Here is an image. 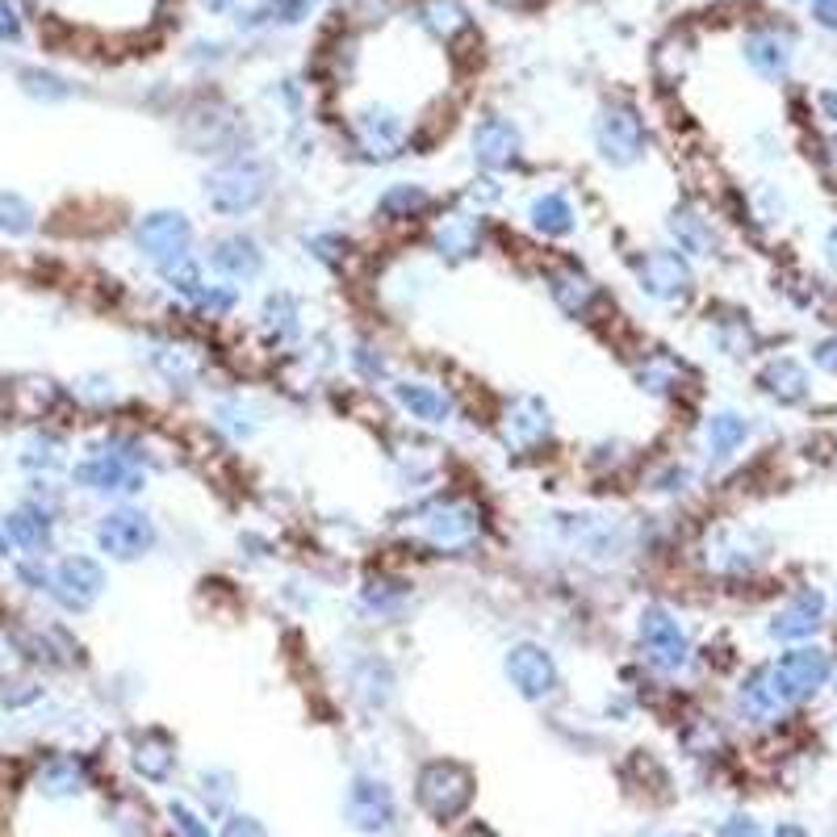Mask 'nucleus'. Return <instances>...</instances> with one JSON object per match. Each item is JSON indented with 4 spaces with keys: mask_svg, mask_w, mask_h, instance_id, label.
I'll list each match as a JSON object with an SVG mask.
<instances>
[{
    "mask_svg": "<svg viewBox=\"0 0 837 837\" xmlns=\"http://www.w3.org/2000/svg\"><path fill=\"white\" fill-rule=\"evenodd\" d=\"M348 682H352V691H357L369 708H381V703H390V696H394V670H390V661L378 658V654H364V658L352 666Z\"/></svg>",
    "mask_w": 837,
    "mask_h": 837,
    "instance_id": "38",
    "label": "nucleus"
},
{
    "mask_svg": "<svg viewBox=\"0 0 837 837\" xmlns=\"http://www.w3.org/2000/svg\"><path fill=\"white\" fill-rule=\"evenodd\" d=\"M301 247H306V256L315 259V264L331 268V273H343V264L352 256V243H348V235H339V231H315V235L301 240Z\"/></svg>",
    "mask_w": 837,
    "mask_h": 837,
    "instance_id": "43",
    "label": "nucleus"
},
{
    "mask_svg": "<svg viewBox=\"0 0 837 837\" xmlns=\"http://www.w3.org/2000/svg\"><path fill=\"white\" fill-rule=\"evenodd\" d=\"M156 273H160V280L168 285V294H177L184 306H193L201 289L210 285V277H205V259L201 256H180V259H172V264L156 268Z\"/></svg>",
    "mask_w": 837,
    "mask_h": 837,
    "instance_id": "41",
    "label": "nucleus"
},
{
    "mask_svg": "<svg viewBox=\"0 0 837 837\" xmlns=\"http://www.w3.org/2000/svg\"><path fill=\"white\" fill-rule=\"evenodd\" d=\"M93 540L109 561H139L160 544V528L142 507H114L97 519Z\"/></svg>",
    "mask_w": 837,
    "mask_h": 837,
    "instance_id": "11",
    "label": "nucleus"
},
{
    "mask_svg": "<svg viewBox=\"0 0 837 837\" xmlns=\"http://www.w3.org/2000/svg\"><path fill=\"white\" fill-rule=\"evenodd\" d=\"M0 231L4 235H30L34 231V205L21 193H0Z\"/></svg>",
    "mask_w": 837,
    "mask_h": 837,
    "instance_id": "45",
    "label": "nucleus"
},
{
    "mask_svg": "<svg viewBox=\"0 0 837 837\" xmlns=\"http://www.w3.org/2000/svg\"><path fill=\"white\" fill-rule=\"evenodd\" d=\"M406 528H411V540L432 558H469L481 549L490 519L474 495L432 490V495L411 502Z\"/></svg>",
    "mask_w": 837,
    "mask_h": 837,
    "instance_id": "1",
    "label": "nucleus"
},
{
    "mask_svg": "<svg viewBox=\"0 0 837 837\" xmlns=\"http://www.w3.org/2000/svg\"><path fill=\"white\" fill-rule=\"evenodd\" d=\"M135 247L147 264H172L180 256H193V243H198V231H193V219L184 210H151L135 222Z\"/></svg>",
    "mask_w": 837,
    "mask_h": 837,
    "instance_id": "13",
    "label": "nucleus"
},
{
    "mask_svg": "<svg viewBox=\"0 0 837 837\" xmlns=\"http://www.w3.org/2000/svg\"><path fill=\"white\" fill-rule=\"evenodd\" d=\"M201 787H205V799H210V813H226V804L235 796L231 775H226V771H205V775H201Z\"/></svg>",
    "mask_w": 837,
    "mask_h": 837,
    "instance_id": "50",
    "label": "nucleus"
},
{
    "mask_svg": "<svg viewBox=\"0 0 837 837\" xmlns=\"http://www.w3.org/2000/svg\"><path fill=\"white\" fill-rule=\"evenodd\" d=\"M343 817L360 834H385L394 825V792L381 778H352V787L343 796Z\"/></svg>",
    "mask_w": 837,
    "mask_h": 837,
    "instance_id": "26",
    "label": "nucleus"
},
{
    "mask_svg": "<svg viewBox=\"0 0 837 837\" xmlns=\"http://www.w3.org/2000/svg\"><path fill=\"white\" fill-rule=\"evenodd\" d=\"M733 703H738V717L745 720V724H778V720L792 712L787 699L778 696L766 661H762V666H750V670L741 675L738 691H733Z\"/></svg>",
    "mask_w": 837,
    "mask_h": 837,
    "instance_id": "28",
    "label": "nucleus"
},
{
    "mask_svg": "<svg viewBox=\"0 0 837 837\" xmlns=\"http://www.w3.org/2000/svg\"><path fill=\"white\" fill-rule=\"evenodd\" d=\"M666 235H670V247L682 252L687 259H712L720 252L717 222L708 219V210L696 205V201H678L675 210H670Z\"/></svg>",
    "mask_w": 837,
    "mask_h": 837,
    "instance_id": "25",
    "label": "nucleus"
},
{
    "mask_svg": "<svg viewBox=\"0 0 837 837\" xmlns=\"http://www.w3.org/2000/svg\"><path fill=\"white\" fill-rule=\"evenodd\" d=\"M130 762H135V771H139L142 778L168 783V778H172V766H177V745H172V738H168L163 729H147V733L135 738Z\"/></svg>",
    "mask_w": 837,
    "mask_h": 837,
    "instance_id": "36",
    "label": "nucleus"
},
{
    "mask_svg": "<svg viewBox=\"0 0 837 837\" xmlns=\"http://www.w3.org/2000/svg\"><path fill=\"white\" fill-rule=\"evenodd\" d=\"M172 825H177L180 837H210V829L201 825V817H193L184 804H172Z\"/></svg>",
    "mask_w": 837,
    "mask_h": 837,
    "instance_id": "54",
    "label": "nucleus"
},
{
    "mask_svg": "<svg viewBox=\"0 0 837 837\" xmlns=\"http://www.w3.org/2000/svg\"><path fill=\"white\" fill-rule=\"evenodd\" d=\"M427 247L436 252V259L444 264H469L486 252V219L465 210V205H453V210H439L436 219L427 222Z\"/></svg>",
    "mask_w": 837,
    "mask_h": 837,
    "instance_id": "14",
    "label": "nucleus"
},
{
    "mask_svg": "<svg viewBox=\"0 0 837 837\" xmlns=\"http://www.w3.org/2000/svg\"><path fill=\"white\" fill-rule=\"evenodd\" d=\"M222 837H268V829H264L256 817L235 813V817H226V825H222Z\"/></svg>",
    "mask_w": 837,
    "mask_h": 837,
    "instance_id": "53",
    "label": "nucleus"
},
{
    "mask_svg": "<svg viewBox=\"0 0 837 837\" xmlns=\"http://www.w3.org/2000/svg\"><path fill=\"white\" fill-rule=\"evenodd\" d=\"M411 598H415V582L402 579V574H390V570H378V574H369V579L357 586L352 607H357V616L369 619V624H394V619L406 612Z\"/></svg>",
    "mask_w": 837,
    "mask_h": 837,
    "instance_id": "23",
    "label": "nucleus"
},
{
    "mask_svg": "<svg viewBox=\"0 0 837 837\" xmlns=\"http://www.w3.org/2000/svg\"><path fill=\"white\" fill-rule=\"evenodd\" d=\"M649 495H658V499H687L691 490H696V481H699V474H696V465L691 460H682V457H666L661 465H654L649 469Z\"/></svg>",
    "mask_w": 837,
    "mask_h": 837,
    "instance_id": "39",
    "label": "nucleus"
},
{
    "mask_svg": "<svg viewBox=\"0 0 837 837\" xmlns=\"http://www.w3.org/2000/svg\"><path fill=\"white\" fill-rule=\"evenodd\" d=\"M633 645H637L640 666L661 678L682 675L699 654L687 619L678 616L675 607H666V603H645L640 607L637 624H633Z\"/></svg>",
    "mask_w": 837,
    "mask_h": 837,
    "instance_id": "2",
    "label": "nucleus"
},
{
    "mask_svg": "<svg viewBox=\"0 0 837 837\" xmlns=\"http://www.w3.org/2000/svg\"><path fill=\"white\" fill-rule=\"evenodd\" d=\"M205 205L219 214V219H247L256 214L259 205L268 201L273 184H268V168L256 160H226L214 172H205Z\"/></svg>",
    "mask_w": 837,
    "mask_h": 837,
    "instance_id": "5",
    "label": "nucleus"
},
{
    "mask_svg": "<svg viewBox=\"0 0 837 837\" xmlns=\"http://www.w3.org/2000/svg\"><path fill=\"white\" fill-rule=\"evenodd\" d=\"M210 423H214L231 444H252V439L264 432L268 415H264V406H259L252 394L235 390V394H222V399L210 406Z\"/></svg>",
    "mask_w": 837,
    "mask_h": 837,
    "instance_id": "32",
    "label": "nucleus"
},
{
    "mask_svg": "<svg viewBox=\"0 0 837 837\" xmlns=\"http://www.w3.org/2000/svg\"><path fill=\"white\" fill-rule=\"evenodd\" d=\"M469 151L481 172H511L523 156V135L511 118H486L474 126Z\"/></svg>",
    "mask_w": 837,
    "mask_h": 837,
    "instance_id": "27",
    "label": "nucleus"
},
{
    "mask_svg": "<svg viewBox=\"0 0 837 837\" xmlns=\"http://www.w3.org/2000/svg\"><path fill=\"white\" fill-rule=\"evenodd\" d=\"M766 666H771V678H775L778 696L787 699V708H799V703L817 699L820 691L834 682V670H837L834 654H829L825 645H817V640H808V645H787V649H778Z\"/></svg>",
    "mask_w": 837,
    "mask_h": 837,
    "instance_id": "6",
    "label": "nucleus"
},
{
    "mask_svg": "<svg viewBox=\"0 0 837 837\" xmlns=\"http://www.w3.org/2000/svg\"><path fill=\"white\" fill-rule=\"evenodd\" d=\"M720 837H762V834H757V825L750 817H733L720 825Z\"/></svg>",
    "mask_w": 837,
    "mask_h": 837,
    "instance_id": "55",
    "label": "nucleus"
},
{
    "mask_svg": "<svg viewBox=\"0 0 837 837\" xmlns=\"http://www.w3.org/2000/svg\"><path fill=\"white\" fill-rule=\"evenodd\" d=\"M72 394H76L84 406H97V411H105V406H114V402H118V381L114 378H81L76 385H72Z\"/></svg>",
    "mask_w": 837,
    "mask_h": 837,
    "instance_id": "48",
    "label": "nucleus"
},
{
    "mask_svg": "<svg viewBox=\"0 0 837 837\" xmlns=\"http://www.w3.org/2000/svg\"><path fill=\"white\" fill-rule=\"evenodd\" d=\"M771 558V537L750 523H720L699 544L703 570L720 582H750Z\"/></svg>",
    "mask_w": 837,
    "mask_h": 837,
    "instance_id": "3",
    "label": "nucleus"
},
{
    "mask_svg": "<svg viewBox=\"0 0 837 837\" xmlns=\"http://www.w3.org/2000/svg\"><path fill=\"white\" fill-rule=\"evenodd\" d=\"M189 310L205 322H226L240 310V285H231V280H210Z\"/></svg>",
    "mask_w": 837,
    "mask_h": 837,
    "instance_id": "42",
    "label": "nucleus"
},
{
    "mask_svg": "<svg viewBox=\"0 0 837 837\" xmlns=\"http://www.w3.org/2000/svg\"><path fill=\"white\" fill-rule=\"evenodd\" d=\"M633 378L645 394H654V399H678L682 390H687V369H682V360L670 357V352H649V357H640L633 364Z\"/></svg>",
    "mask_w": 837,
    "mask_h": 837,
    "instance_id": "35",
    "label": "nucleus"
},
{
    "mask_svg": "<svg viewBox=\"0 0 837 837\" xmlns=\"http://www.w3.org/2000/svg\"><path fill=\"white\" fill-rule=\"evenodd\" d=\"M18 34V18H13V9L0 0V39H13Z\"/></svg>",
    "mask_w": 837,
    "mask_h": 837,
    "instance_id": "57",
    "label": "nucleus"
},
{
    "mask_svg": "<svg viewBox=\"0 0 837 837\" xmlns=\"http://www.w3.org/2000/svg\"><path fill=\"white\" fill-rule=\"evenodd\" d=\"M754 390L766 402L783 406V411H796V406H804V402L813 399V373H808V364L799 357H792V352H771V357L754 369Z\"/></svg>",
    "mask_w": 837,
    "mask_h": 837,
    "instance_id": "18",
    "label": "nucleus"
},
{
    "mask_svg": "<svg viewBox=\"0 0 837 837\" xmlns=\"http://www.w3.org/2000/svg\"><path fill=\"white\" fill-rule=\"evenodd\" d=\"M460 837H495V834H490L486 825H474V829H465V834H460Z\"/></svg>",
    "mask_w": 837,
    "mask_h": 837,
    "instance_id": "59",
    "label": "nucleus"
},
{
    "mask_svg": "<svg viewBox=\"0 0 837 837\" xmlns=\"http://www.w3.org/2000/svg\"><path fill=\"white\" fill-rule=\"evenodd\" d=\"M348 369H352V378L360 381V385H373V390H390V381H394V360H390V352L381 348L378 339H352L348 343Z\"/></svg>",
    "mask_w": 837,
    "mask_h": 837,
    "instance_id": "37",
    "label": "nucleus"
},
{
    "mask_svg": "<svg viewBox=\"0 0 837 837\" xmlns=\"http://www.w3.org/2000/svg\"><path fill=\"white\" fill-rule=\"evenodd\" d=\"M495 427L511 457H544V448H553V436H558L553 411L540 394H511L502 402Z\"/></svg>",
    "mask_w": 837,
    "mask_h": 837,
    "instance_id": "8",
    "label": "nucleus"
},
{
    "mask_svg": "<svg viewBox=\"0 0 837 837\" xmlns=\"http://www.w3.org/2000/svg\"><path fill=\"white\" fill-rule=\"evenodd\" d=\"M474 771L460 766L453 757H432L415 778L418 808L432 820H457L474 804Z\"/></svg>",
    "mask_w": 837,
    "mask_h": 837,
    "instance_id": "9",
    "label": "nucleus"
},
{
    "mask_svg": "<svg viewBox=\"0 0 837 837\" xmlns=\"http://www.w3.org/2000/svg\"><path fill=\"white\" fill-rule=\"evenodd\" d=\"M39 787L46 796H81L88 787V771L76 754H60L39 771Z\"/></svg>",
    "mask_w": 837,
    "mask_h": 837,
    "instance_id": "40",
    "label": "nucleus"
},
{
    "mask_svg": "<svg viewBox=\"0 0 837 837\" xmlns=\"http://www.w3.org/2000/svg\"><path fill=\"white\" fill-rule=\"evenodd\" d=\"M624 465H633V448H628L624 439H598V444H591V453H586V469H591L595 478H612Z\"/></svg>",
    "mask_w": 837,
    "mask_h": 837,
    "instance_id": "44",
    "label": "nucleus"
},
{
    "mask_svg": "<svg viewBox=\"0 0 837 837\" xmlns=\"http://www.w3.org/2000/svg\"><path fill=\"white\" fill-rule=\"evenodd\" d=\"M373 214L385 226H415V222L436 214V193L427 184H418V180H394L378 193Z\"/></svg>",
    "mask_w": 837,
    "mask_h": 837,
    "instance_id": "30",
    "label": "nucleus"
},
{
    "mask_svg": "<svg viewBox=\"0 0 837 837\" xmlns=\"http://www.w3.org/2000/svg\"><path fill=\"white\" fill-rule=\"evenodd\" d=\"M4 537L18 544L25 558H46V549L55 544V516L46 502H21L4 516Z\"/></svg>",
    "mask_w": 837,
    "mask_h": 837,
    "instance_id": "31",
    "label": "nucleus"
},
{
    "mask_svg": "<svg viewBox=\"0 0 837 837\" xmlns=\"http://www.w3.org/2000/svg\"><path fill=\"white\" fill-rule=\"evenodd\" d=\"M205 264L219 273V280H231V285H252V280L264 273V243L252 235V231H222L214 240L205 243Z\"/></svg>",
    "mask_w": 837,
    "mask_h": 837,
    "instance_id": "17",
    "label": "nucleus"
},
{
    "mask_svg": "<svg viewBox=\"0 0 837 837\" xmlns=\"http://www.w3.org/2000/svg\"><path fill=\"white\" fill-rule=\"evenodd\" d=\"M348 139L364 163H394L399 156H406L411 130H406V118H399L394 109H364L348 126Z\"/></svg>",
    "mask_w": 837,
    "mask_h": 837,
    "instance_id": "16",
    "label": "nucleus"
},
{
    "mask_svg": "<svg viewBox=\"0 0 837 837\" xmlns=\"http://www.w3.org/2000/svg\"><path fill=\"white\" fill-rule=\"evenodd\" d=\"M502 678L511 682V691L528 703H549L561 696V666L549 645L540 640H516L502 654Z\"/></svg>",
    "mask_w": 837,
    "mask_h": 837,
    "instance_id": "10",
    "label": "nucleus"
},
{
    "mask_svg": "<svg viewBox=\"0 0 837 837\" xmlns=\"http://www.w3.org/2000/svg\"><path fill=\"white\" fill-rule=\"evenodd\" d=\"M256 331L273 352L298 343L301 331H306V310H301L298 294H294V289H273V294H264L259 315H256Z\"/></svg>",
    "mask_w": 837,
    "mask_h": 837,
    "instance_id": "29",
    "label": "nucleus"
},
{
    "mask_svg": "<svg viewBox=\"0 0 837 837\" xmlns=\"http://www.w3.org/2000/svg\"><path fill=\"white\" fill-rule=\"evenodd\" d=\"M0 558H9V537L0 532Z\"/></svg>",
    "mask_w": 837,
    "mask_h": 837,
    "instance_id": "60",
    "label": "nucleus"
},
{
    "mask_svg": "<svg viewBox=\"0 0 837 837\" xmlns=\"http://www.w3.org/2000/svg\"><path fill=\"white\" fill-rule=\"evenodd\" d=\"M390 402L415 427H453L460 418L457 394L436 378H394L390 381Z\"/></svg>",
    "mask_w": 837,
    "mask_h": 837,
    "instance_id": "12",
    "label": "nucleus"
},
{
    "mask_svg": "<svg viewBox=\"0 0 837 837\" xmlns=\"http://www.w3.org/2000/svg\"><path fill=\"white\" fill-rule=\"evenodd\" d=\"M544 289H549L553 306H558L561 315H570V319H591L603 306V285L586 268H579V264L544 268Z\"/></svg>",
    "mask_w": 837,
    "mask_h": 837,
    "instance_id": "24",
    "label": "nucleus"
},
{
    "mask_svg": "<svg viewBox=\"0 0 837 837\" xmlns=\"http://www.w3.org/2000/svg\"><path fill=\"white\" fill-rule=\"evenodd\" d=\"M628 273L640 294L658 306H682L696 294V268L675 247H640L628 256Z\"/></svg>",
    "mask_w": 837,
    "mask_h": 837,
    "instance_id": "7",
    "label": "nucleus"
},
{
    "mask_svg": "<svg viewBox=\"0 0 837 837\" xmlns=\"http://www.w3.org/2000/svg\"><path fill=\"white\" fill-rule=\"evenodd\" d=\"M595 147H598V156H603V163H612V168H637V163L645 160V147H649L645 118H640L633 105H607L595 118Z\"/></svg>",
    "mask_w": 837,
    "mask_h": 837,
    "instance_id": "15",
    "label": "nucleus"
},
{
    "mask_svg": "<svg viewBox=\"0 0 837 837\" xmlns=\"http://www.w3.org/2000/svg\"><path fill=\"white\" fill-rule=\"evenodd\" d=\"M63 402V390L51 378H18L0 390V406L13 418H42Z\"/></svg>",
    "mask_w": 837,
    "mask_h": 837,
    "instance_id": "33",
    "label": "nucleus"
},
{
    "mask_svg": "<svg viewBox=\"0 0 837 837\" xmlns=\"http://www.w3.org/2000/svg\"><path fill=\"white\" fill-rule=\"evenodd\" d=\"M18 582L25 591H51V570L42 558H25L18 561Z\"/></svg>",
    "mask_w": 837,
    "mask_h": 837,
    "instance_id": "52",
    "label": "nucleus"
},
{
    "mask_svg": "<svg viewBox=\"0 0 837 837\" xmlns=\"http://www.w3.org/2000/svg\"><path fill=\"white\" fill-rule=\"evenodd\" d=\"M21 465H25V469H39V474H46V469H60L63 465V439L60 436H34L30 444H25V453H21Z\"/></svg>",
    "mask_w": 837,
    "mask_h": 837,
    "instance_id": "47",
    "label": "nucleus"
},
{
    "mask_svg": "<svg viewBox=\"0 0 837 837\" xmlns=\"http://www.w3.org/2000/svg\"><path fill=\"white\" fill-rule=\"evenodd\" d=\"M834 616V598L825 595V586L817 582H796L792 591H783L775 607L766 612V640L775 645H808L825 633V624Z\"/></svg>",
    "mask_w": 837,
    "mask_h": 837,
    "instance_id": "4",
    "label": "nucleus"
},
{
    "mask_svg": "<svg viewBox=\"0 0 837 837\" xmlns=\"http://www.w3.org/2000/svg\"><path fill=\"white\" fill-rule=\"evenodd\" d=\"M708 343H712L724 360H750L757 357L762 336H757V327L750 322V315L729 310V315H712V319H708Z\"/></svg>",
    "mask_w": 837,
    "mask_h": 837,
    "instance_id": "34",
    "label": "nucleus"
},
{
    "mask_svg": "<svg viewBox=\"0 0 837 837\" xmlns=\"http://www.w3.org/2000/svg\"><path fill=\"white\" fill-rule=\"evenodd\" d=\"M151 369L160 373L172 390H193L201 381H210V352L193 343V339H180V336H163L151 343Z\"/></svg>",
    "mask_w": 837,
    "mask_h": 837,
    "instance_id": "22",
    "label": "nucleus"
},
{
    "mask_svg": "<svg viewBox=\"0 0 837 837\" xmlns=\"http://www.w3.org/2000/svg\"><path fill=\"white\" fill-rule=\"evenodd\" d=\"M499 201H502V184L495 177L469 180V184H465V189L457 193V205L474 210V214H481V219H486V210H495Z\"/></svg>",
    "mask_w": 837,
    "mask_h": 837,
    "instance_id": "46",
    "label": "nucleus"
},
{
    "mask_svg": "<svg viewBox=\"0 0 837 837\" xmlns=\"http://www.w3.org/2000/svg\"><path fill=\"white\" fill-rule=\"evenodd\" d=\"M46 595L60 603L63 612H88L105 595V570L97 558L72 553L51 570V591Z\"/></svg>",
    "mask_w": 837,
    "mask_h": 837,
    "instance_id": "20",
    "label": "nucleus"
},
{
    "mask_svg": "<svg viewBox=\"0 0 837 837\" xmlns=\"http://www.w3.org/2000/svg\"><path fill=\"white\" fill-rule=\"evenodd\" d=\"M754 439V418L738 411V406H717L708 411L703 423H699V448H703V460L712 469H724L745 453V444Z\"/></svg>",
    "mask_w": 837,
    "mask_h": 837,
    "instance_id": "19",
    "label": "nucleus"
},
{
    "mask_svg": "<svg viewBox=\"0 0 837 837\" xmlns=\"http://www.w3.org/2000/svg\"><path fill=\"white\" fill-rule=\"evenodd\" d=\"M808 360H813V369H820V373L837 378V327H834V331H825L820 339H813V348H808Z\"/></svg>",
    "mask_w": 837,
    "mask_h": 837,
    "instance_id": "51",
    "label": "nucleus"
},
{
    "mask_svg": "<svg viewBox=\"0 0 837 837\" xmlns=\"http://www.w3.org/2000/svg\"><path fill=\"white\" fill-rule=\"evenodd\" d=\"M750 63H754L762 76H778L783 63H787V51H783L775 39H757L750 42Z\"/></svg>",
    "mask_w": 837,
    "mask_h": 837,
    "instance_id": "49",
    "label": "nucleus"
},
{
    "mask_svg": "<svg viewBox=\"0 0 837 837\" xmlns=\"http://www.w3.org/2000/svg\"><path fill=\"white\" fill-rule=\"evenodd\" d=\"M775 837H808V834H804V829H799V825H778V829H775Z\"/></svg>",
    "mask_w": 837,
    "mask_h": 837,
    "instance_id": "58",
    "label": "nucleus"
},
{
    "mask_svg": "<svg viewBox=\"0 0 837 837\" xmlns=\"http://www.w3.org/2000/svg\"><path fill=\"white\" fill-rule=\"evenodd\" d=\"M820 259H825V264L837 273V219L829 222V226H825V235H820Z\"/></svg>",
    "mask_w": 837,
    "mask_h": 837,
    "instance_id": "56",
    "label": "nucleus"
},
{
    "mask_svg": "<svg viewBox=\"0 0 837 837\" xmlns=\"http://www.w3.org/2000/svg\"><path fill=\"white\" fill-rule=\"evenodd\" d=\"M579 205L570 198V189H561V184H549V189H537L532 198L523 201V226L544 243H561L570 240L574 231H579Z\"/></svg>",
    "mask_w": 837,
    "mask_h": 837,
    "instance_id": "21",
    "label": "nucleus"
},
{
    "mask_svg": "<svg viewBox=\"0 0 837 837\" xmlns=\"http://www.w3.org/2000/svg\"><path fill=\"white\" fill-rule=\"evenodd\" d=\"M834 616H837V595H834Z\"/></svg>",
    "mask_w": 837,
    "mask_h": 837,
    "instance_id": "61",
    "label": "nucleus"
}]
</instances>
